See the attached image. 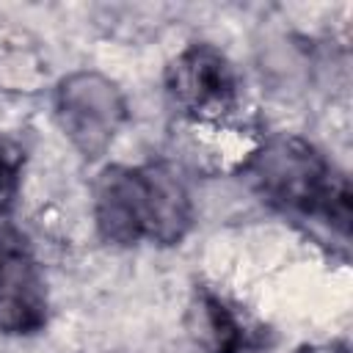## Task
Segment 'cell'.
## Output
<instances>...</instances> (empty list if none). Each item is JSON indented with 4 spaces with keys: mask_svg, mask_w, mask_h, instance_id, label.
I'll return each instance as SVG.
<instances>
[{
    "mask_svg": "<svg viewBox=\"0 0 353 353\" xmlns=\"http://www.w3.org/2000/svg\"><path fill=\"white\" fill-rule=\"evenodd\" d=\"M94 221L116 245L138 240L171 245L190 226V199L165 165H108L94 182Z\"/></svg>",
    "mask_w": 353,
    "mask_h": 353,
    "instance_id": "cell-1",
    "label": "cell"
},
{
    "mask_svg": "<svg viewBox=\"0 0 353 353\" xmlns=\"http://www.w3.org/2000/svg\"><path fill=\"white\" fill-rule=\"evenodd\" d=\"M251 182L276 204L320 215L347 234L350 185L328 160L303 138L276 135L262 143L245 163Z\"/></svg>",
    "mask_w": 353,
    "mask_h": 353,
    "instance_id": "cell-2",
    "label": "cell"
},
{
    "mask_svg": "<svg viewBox=\"0 0 353 353\" xmlns=\"http://www.w3.org/2000/svg\"><path fill=\"white\" fill-rule=\"evenodd\" d=\"M55 116L72 146L94 160L113 143L127 121V102L110 77L94 69H80L58 83Z\"/></svg>",
    "mask_w": 353,
    "mask_h": 353,
    "instance_id": "cell-3",
    "label": "cell"
},
{
    "mask_svg": "<svg viewBox=\"0 0 353 353\" xmlns=\"http://www.w3.org/2000/svg\"><path fill=\"white\" fill-rule=\"evenodd\" d=\"M47 320V290L39 265L17 232H0V331L36 334Z\"/></svg>",
    "mask_w": 353,
    "mask_h": 353,
    "instance_id": "cell-4",
    "label": "cell"
},
{
    "mask_svg": "<svg viewBox=\"0 0 353 353\" xmlns=\"http://www.w3.org/2000/svg\"><path fill=\"white\" fill-rule=\"evenodd\" d=\"M165 85L171 99L190 113H218L232 105L237 91L232 63L212 44L182 50L165 72Z\"/></svg>",
    "mask_w": 353,
    "mask_h": 353,
    "instance_id": "cell-5",
    "label": "cell"
},
{
    "mask_svg": "<svg viewBox=\"0 0 353 353\" xmlns=\"http://www.w3.org/2000/svg\"><path fill=\"white\" fill-rule=\"evenodd\" d=\"M193 334L212 353H243L248 345V331L234 314V309L215 292L201 290L193 303Z\"/></svg>",
    "mask_w": 353,
    "mask_h": 353,
    "instance_id": "cell-6",
    "label": "cell"
},
{
    "mask_svg": "<svg viewBox=\"0 0 353 353\" xmlns=\"http://www.w3.org/2000/svg\"><path fill=\"white\" fill-rule=\"evenodd\" d=\"M19 168H22V152L8 138H0V207H6L17 193Z\"/></svg>",
    "mask_w": 353,
    "mask_h": 353,
    "instance_id": "cell-7",
    "label": "cell"
}]
</instances>
